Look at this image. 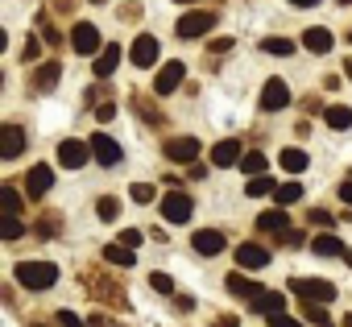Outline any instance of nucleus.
I'll return each instance as SVG.
<instances>
[{"mask_svg":"<svg viewBox=\"0 0 352 327\" xmlns=\"http://www.w3.org/2000/svg\"><path fill=\"white\" fill-rule=\"evenodd\" d=\"M17 282L25 290H50L58 282V265H50V261H21L17 265Z\"/></svg>","mask_w":352,"mask_h":327,"instance_id":"1","label":"nucleus"},{"mask_svg":"<svg viewBox=\"0 0 352 327\" xmlns=\"http://www.w3.org/2000/svg\"><path fill=\"white\" fill-rule=\"evenodd\" d=\"M286 286H290V294H298L302 302H315V306H323V302L336 298V286L323 282V278H290Z\"/></svg>","mask_w":352,"mask_h":327,"instance_id":"2","label":"nucleus"},{"mask_svg":"<svg viewBox=\"0 0 352 327\" xmlns=\"http://www.w3.org/2000/svg\"><path fill=\"white\" fill-rule=\"evenodd\" d=\"M174 30H179V38H204V34H212V30H216V13H204V9L183 13Z\"/></svg>","mask_w":352,"mask_h":327,"instance_id":"3","label":"nucleus"},{"mask_svg":"<svg viewBox=\"0 0 352 327\" xmlns=\"http://www.w3.org/2000/svg\"><path fill=\"white\" fill-rule=\"evenodd\" d=\"M166 157L179 166H195L199 161V137H170L166 141Z\"/></svg>","mask_w":352,"mask_h":327,"instance_id":"4","label":"nucleus"},{"mask_svg":"<svg viewBox=\"0 0 352 327\" xmlns=\"http://www.w3.org/2000/svg\"><path fill=\"white\" fill-rule=\"evenodd\" d=\"M191 212H195V203H191L183 191H170V195L162 199V220H166V224H187Z\"/></svg>","mask_w":352,"mask_h":327,"instance_id":"5","label":"nucleus"},{"mask_svg":"<svg viewBox=\"0 0 352 327\" xmlns=\"http://www.w3.org/2000/svg\"><path fill=\"white\" fill-rule=\"evenodd\" d=\"M87 157H91V145H83V141H75V137H67V141L58 145V161H63L67 170H83Z\"/></svg>","mask_w":352,"mask_h":327,"instance_id":"6","label":"nucleus"},{"mask_svg":"<svg viewBox=\"0 0 352 327\" xmlns=\"http://www.w3.org/2000/svg\"><path fill=\"white\" fill-rule=\"evenodd\" d=\"M91 157L100 161V166L112 170V166H120V157H124V153H120V145H116L108 133H96V137H91Z\"/></svg>","mask_w":352,"mask_h":327,"instance_id":"7","label":"nucleus"},{"mask_svg":"<svg viewBox=\"0 0 352 327\" xmlns=\"http://www.w3.org/2000/svg\"><path fill=\"white\" fill-rule=\"evenodd\" d=\"M286 104H290L286 79H265V87H261V108H265V112H282Z\"/></svg>","mask_w":352,"mask_h":327,"instance_id":"8","label":"nucleus"},{"mask_svg":"<svg viewBox=\"0 0 352 327\" xmlns=\"http://www.w3.org/2000/svg\"><path fill=\"white\" fill-rule=\"evenodd\" d=\"M236 265L241 269H265L270 265V249L265 245H253V240H245V245H236Z\"/></svg>","mask_w":352,"mask_h":327,"instance_id":"9","label":"nucleus"},{"mask_svg":"<svg viewBox=\"0 0 352 327\" xmlns=\"http://www.w3.org/2000/svg\"><path fill=\"white\" fill-rule=\"evenodd\" d=\"M21 149H25V128L21 124H5L0 128V157L13 161V157H21Z\"/></svg>","mask_w":352,"mask_h":327,"instance_id":"10","label":"nucleus"},{"mask_svg":"<svg viewBox=\"0 0 352 327\" xmlns=\"http://www.w3.org/2000/svg\"><path fill=\"white\" fill-rule=\"evenodd\" d=\"M71 46H75V54H96L100 50V30L91 21H79L71 30Z\"/></svg>","mask_w":352,"mask_h":327,"instance_id":"11","label":"nucleus"},{"mask_svg":"<svg viewBox=\"0 0 352 327\" xmlns=\"http://www.w3.org/2000/svg\"><path fill=\"white\" fill-rule=\"evenodd\" d=\"M157 50H162V46H157L153 34H137V38H133V50H129V54H133V67H153V63H157Z\"/></svg>","mask_w":352,"mask_h":327,"instance_id":"12","label":"nucleus"},{"mask_svg":"<svg viewBox=\"0 0 352 327\" xmlns=\"http://www.w3.org/2000/svg\"><path fill=\"white\" fill-rule=\"evenodd\" d=\"M191 245H195V253H204V257H216V253H224L228 236H224L220 228H199V232L191 236Z\"/></svg>","mask_w":352,"mask_h":327,"instance_id":"13","label":"nucleus"},{"mask_svg":"<svg viewBox=\"0 0 352 327\" xmlns=\"http://www.w3.org/2000/svg\"><path fill=\"white\" fill-rule=\"evenodd\" d=\"M183 75H187V67H183V63H166V67L153 75V91H157V95H170L174 87L183 83Z\"/></svg>","mask_w":352,"mask_h":327,"instance_id":"14","label":"nucleus"},{"mask_svg":"<svg viewBox=\"0 0 352 327\" xmlns=\"http://www.w3.org/2000/svg\"><path fill=\"white\" fill-rule=\"evenodd\" d=\"M245 153H241V141L236 137H224V141H216L212 145V166H236Z\"/></svg>","mask_w":352,"mask_h":327,"instance_id":"15","label":"nucleus"},{"mask_svg":"<svg viewBox=\"0 0 352 327\" xmlns=\"http://www.w3.org/2000/svg\"><path fill=\"white\" fill-rule=\"evenodd\" d=\"M50 187H54V170H50V166H34V170L25 174V191H30V199H42Z\"/></svg>","mask_w":352,"mask_h":327,"instance_id":"16","label":"nucleus"},{"mask_svg":"<svg viewBox=\"0 0 352 327\" xmlns=\"http://www.w3.org/2000/svg\"><path fill=\"white\" fill-rule=\"evenodd\" d=\"M302 46H307L311 54H327V50L336 46V38H331V30H323V25H311V30H302Z\"/></svg>","mask_w":352,"mask_h":327,"instance_id":"17","label":"nucleus"},{"mask_svg":"<svg viewBox=\"0 0 352 327\" xmlns=\"http://www.w3.org/2000/svg\"><path fill=\"white\" fill-rule=\"evenodd\" d=\"M228 290H232V294H241V298H249V306H253V302H257V298L265 294V286L249 282L245 273H228Z\"/></svg>","mask_w":352,"mask_h":327,"instance_id":"18","label":"nucleus"},{"mask_svg":"<svg viewBox=\"0 0 352 327\" xmlns=\"http://www.w3.org/2000/svg\"><path fill=\"white\" fill-rule=\"evenodd\" d=\"M58 75H63V67H58V63H42V67L34 71V91H54Z\"/></svg>","mask_w":352,"mask_h":327,"instance_id":"19","label":"nucleus"},{"mask_svg":"<svg viewBox=\"0 0 352 327\" xmlns=\"http://www.w3.org/2000/svg\"><path fill=\"white\" fill-rule=\"evenodd\" d=\"M311 249H315L319 257H344V253H348V249H344V240H340L336 232H323V236H315V240H311Z\"/></svg>","mask_w":352,"mask_h":327,"instance_id":"20","label":"nucleus"},{"mask_svg":"<svg viewBox=\"0 0 352 327\" xmlns=\"http://www.w3.org/2000/svg\"><path fill=\"white\" fill-rule=\"evenodd\" d=\"M253 311H257V315H265V319H270V315H286V298H282L278 290H265V294L253 302Z\"/></svg>","mask_w":352,"mask_h":327,"instance_id":"21","label":"nucleus"},{"mask_svg":"<svg viewBox=\"0 0 352 327\" xmlns=\"http://www.w3.org/2000/svg\"><path fill=\"white\" fill-rule=\"evenodd\" d=\"M116 63H120V46H112V42H108V46L100 50V58H96V67H91V71H96L100 79H108V75L116 71Z\"/></svg>","mask_w":352,"mask_h":327,"instance_id":"22","label":"nucleus"},{"mask_svg":"<svg viewBox=\"0 0 352 327\" xmlns=\"http://www.w3.org/2000/svg\"><path fill=\"white\" fill-rule=\"evenodd\" d=\"M257 228H261V232H290V216L278 212V207H274V212H261V216H257Z\"/></svg>","mask_w":352,"mask_h":327,"instance_id":"23","label":"nucleus"},{"mask_svg":"<svg viewBox=\"0 0 352 327\" xmlns=\"http://www.w3.org/2000/svg\"><path fill=\"white\" fill-rule=\"evenodd\" d=\"M311 166V157L302 153V149H282V170H290V174H302Z\"/></svg>","mask_w":352,"mask_h":327,"instance_id":"24","label":"nucleus"},{"mask_svg":"<svg viewBox=\"0 0 352 327\" xmlns=\"http://www.w3.org/2000/svg\"><path fill=\"white\" fill-rule=\"evenodd\" d=\"M323 120H327L331 128H348V124H352V108H348V104H331V108L323 112Z\"/></svg>","mask_w":352,"mask_h":327,"instance_id":"25","label":"nucleus"},{"mask_svg":"<svg viewBox=\"0 0 352 327\" xmlns=\"http://www.w3.org/2000/svg\"><path fill=\"white\" fill-rule=\"evenodd\" d=\"M133 253H137V249H129V245L116 240V245L104 249V261H108V265H133Z\"/></svg>","mask_w":352,"mask_h":327,"instance_id":"26","label":"nucleus"},{"mask_svg":"<svg viewBox=\"0 0 352 327\" xmlns=\"http://www.w3.org/2000/svg\"><path fill=\"white\" fill-rule=\"evenodd\" d=\"M261 50L274 58H286V54H294V42L290 38H261Z\"/></svg>","mask_w":352,"mask_h":327,"instance_id":"27","label":"nucleus"},{"mask_svg":"<svg viewBox=\"0 0 352 327\" xmlns=\"http://www.w3.org/2000/svg\"><path fill=\"white\" fill-rule=\"evenodd\" d=\"M253 199H261V195H278V187H274V179L270 174H257V179H249V187H245Z\"/></svg>","mask_w":352,"mask_h":327,"instance_id":"28","label":"nucleus"},{"mask_svg":"<svg viewBox=\"0 0 352 327\" xmlns=\"http://www.w3.org/2000/svg\"><path fill=\"white\" fill-rule=\"evenodd\" d=\"M265 166H270L265 153H245V157H241V170H245V174H253V179H257V174H265Z\"/></svg>","mask_w":352,"mask_h":327,"instance_id":"29","label":"nucleus"},{"mask_svg":"<svg viewBox=\"0 0 352 327\" xmlns=\"http://www.w3.org/2000/svg\"><path fill=\"white\" fill-rule=\"evenodd\" d=\"M96 216H100V220H108V224H112V220H116V216H120V199H112V195H104V199H100V203H96Z\"/></svg>","mask_w":352,"mask_h":327,"instance_id":"30","label":"nucleus"},{"mask_svg":"<svg viewBox=\"0 0 352 327\" xmlns=\"http://www.w3.org/2000/svg\"><path fill=\"white\" fill-rule=\"evenodd\" d=\"M0 207H5V216H17L21 212V195L13 187H0Z\"/></svg>","mask_w":352,"mask_h":327,"instance_id":"31","label":"nucleus"},{"mask_svg":"<svg viewBox=\"0 0 352 327\" xmlns=\"http://www.w3.org/2000/svg\"><path fill=\"white\" fill-rule=\"evenodd\" d=\"M133 108H137V112H141V116H145L149 124H157V120H162V112H157V108H153V104H149L145 95H133Z\"/></svg>","mask_w":352,"mask_h":327,"instance_id":"32","label":"nucleus"},{"mask_svg":"<svg viewBox=\"0 0 352 327\" xmlns=\"http://www.w3.org/2000/svg\"><path fill=\"white\" fill-rule=\"evenodd\" d=\"M298 199H302V187H298V183L278 187V203H282V207H290V203H298Z\"/></svg>","mask_w":352,"mask_h":327,"instance_id":"33","label":"nucleus"},{"mask_svg":"<svg viewBox=\"0 0 352 327\" xmlns=\"http://www.w3.org/2000/svg\"><path fill=\"white\" fill-rule=\"evenodd\" d=\"M0 236H5V240H17V236H25L21 220H17V216H5V224H0Z\"/></svg>","mask_w":352,"mask_h":327,"instance_id":"34","label":"nucleus"},{"mask_svg":"<svg viewBox=\"0 0 352 327\" xmlns=\"http://www.w3.org/2000/svg\"><path fill=\"white\" fill-rule=\"evenodd\" d=\"M129 195H133V203H153V199H157V191H153L149 183H137Z\"/></svg>","mask_w":352,"mask_h":327,"instance_id":"35","label":"nucleus"},{"mask_svg":"<svg viewBox=\"0 0 352 327\" xmlns=\"http://www.w3.org/2000/svg\"><path fill=\"white\" fill-rule=\"evenodd\" d=\"M149 286H153L157 294H174V282H170V273H149Z\"/></svg>","mask_w":352,"mask_h":327,"instance_id":"36","label":"nucleus"},{"mask_svg":"<svg viewBox=\"0 0 352 327\" xmlns=\"http://www.w3.org/2000/svg\"><path fill=\"white\" fill-rule=\"evenodd\" d=\"M307 220H311V224H319V228H331V224H336V220H331V212H323V207H311V212H307Z\"/></svg>","mask_w":352,"mask_h":327,"instance_id":"37","label":"nucleus"},{"mask_svg":"<svg viewBox=\"0 0 352 327\" xmlns=\"http://www.w3.org/2000/svg\"><path fill=\"white\" fill-rule=\"evenodd\" d=\"M302 315H307L311 323H319V327H331V323H327V315H323V306H315V302H307V306H302Z\"/></svg>","mask_w":352,"mask_h":327,"instance_id":"38","label":"nucleus"},{"mask_svg":"<svg viewBox=\"0 0 352 327\" xmlns=\"http://www.w3.org/2000/svg\"><path fill=\"white\" fill-rule=\"evenodd\" d=\"M58 327H87L79 315H71V311H58Z\"/></svg>","mask_w":352,"mask_h":327,"instance_id":"39","label":"nucleus"},{"mask_svg":"<svg viewBox=\"0 0 352 327\" xmlns=\"http://www.w3.org/2000/svg\"><path fill=\"white\" fill-rule=\"evenodd\" d=\"M270 327H302V319H290V315H270Z\"/></svg>","mask_w":352,"mask_h":327,"instance_id":"40","label":"nucleus"},{"mask_svg":"<svg viewBox=\"0 0 352 327\" xmlns=\"http://www.w3.org/2000/svg\"><path fill=\"white\" fill-rule=\"evenodd\" d=\"M38 54H42V42H38V38H30V42H25V63H34Z\"/></svg>","mask_w":352,"mask_h":327,"instance_id":"41","label":"nucleus"},{"mask_svg":"<svg viewBox=\"0 0 352 327\" xmlns=\"http://www.w3.org/2000/svg\"><path fill=\"white\" fill-rule=\"evenodd\" d=\"M120 245H129V249H137V245H141V232H137V228H129V232H120Z\"/></svg>","mask_w":352,"mask_h":327,"instance_id":"42","label":"nucleus"},{"mask_svg":"<svg viewBox=\"0 0 352 327\" xmlns=\"http://www.w3.org/2000/svg\"><path fill=\"white\" fill-rule=\"evenodd\" d=\"M224 50H232V38H216L212 42V54H224Z\"/></svg>","mask_w":352,"mask_h":327,"instance_id":"43","label":"nucleus"},{"mask_svg":"<svg viewBox=\"0 0 352 327\" xmlns=\"http://www.w3.org/2000/svg\"><path fill=\"white\" fill-rule=\"evenodd\" d=\"M96 116H100V120H112V116H116V108H112V104H100V108H96Z\"/></svg>","mask_w":352,"mask_h":327,"instance_id":"44","label":"nucleus"},{"mask_svg":"<svg viewBox=\"0 0 352 327\" xmlns=\"http://www.w3.org/2000/svg\"><path fill=\"white\" fill-rule=\"evenodd\" d=\"M340 199H344V203H348V207H352V179H348V183H344V187H340Z\"/></svg>","mask_w":352,"mask_h":327,"instance_id":"45","label":"nucleus"},{"mask_svg":"<svg viewBox=\"0 0 352 327\" xmlns=\"http://www.w3.org/2000/svg\"><path fill=\"white\" fill-rule=\"evenodd\" d=\"M91 327H120V323H112V319H104V315H96V319H91Z\"/></svg>","mask_w":352,"mask_h":327,"instance_id":"46","label":"nucleus"},{"mask_svg":"<svg viewBox=\"0 0 352 327\" xmlns=\"http://www.w3.org/2000/svg\"><path fill=\"white\" fill-rule=\"evenodd\" d=\"M290 5H298V9H315L319 0H290Z\"/></svg>","mask_w":352,"mask_h":327,"instance_id":"47","label":"nucleus"},{"mask_svg":"<svg viewBox=\"0 0 352 327\" xmlns=\"http://www.w3.org/2000/svg\"><path fill=\"white\" fill-rule=\"evenodd\" d=\"M216 327H236V319H228V315H224V319H216Z\"/></svg>","mask_w":352,"mask_h":327,"instance_id":"48","label":"nucleus"},{"mask_svg":"<svg viewBox=\"0 0 352 327\" xmlns=\"http://www.w3.org/2000/svg\"><path fill=\"white\" fill-rule=\"evenodd\" d=\"M344 75H348V83H352V58H348V63H344Z\"/></svg>","mask_w":352,"mask_h":327,"instance_id":"49","label":"nucleus"},{"mask_svg":"<svg viewBox=\"0 0 352 327\" xmlns=\"http://www.w3.org/2000/svg\"><path fill=\"white\" fill-rule=\"evenodd\" d=\"M344 261H348V269H352V249H348V253H344Z\"/></svg>","mask_w":352,"mask_h":327,"instance_id":"50","label":"nucleus"},{"mask_svg":"<svg viewBox=\"0 0 352 327\" xmlns=\"http://www.w3.org/2000/svg\"><path fill=\"white\" fill-rule=\"evenodd\" d=\"M344 327H352V315H344Z\"/></svg>","mask_w":352,"mask_h":327,"instance_id":"51","label":"nucleus"},{"mask_svg":"<svg viewBox=\"0 0 352 327\" xmlns=\"http://www.w3.org/2000/svg\"><path fill=\"white\" fill-rule=\"evenodd\" d=\"M34 327H46V323H34Z\"/></svg>","mask_w":352,"mask_h":327,"instance_id":"52","label":"nucleus"},{"mask_svg":"<svg viewBox=\"0 0 352 327\" xmlns=\"http://www.w3.org/2000/svg\"><path fill=\"white\" fill-rule=\"evenodd\" d=\"M91 5H100V0H91Z\"/></svg>","mask_w":352,"mask_h":327,"instance_id":"53","label":"nucleus"},{"mask_svg":"<svg viewBox=\"0 0 352 327\" xmlns=\"http://www.w3.org/2000/svg\"><path fill=\"white\" fill-rule=\"evenodd\" d=\"M348 38H352V34H348Z\"/></svg>","mask_w":352,"mask_h":327,"instance_id":"54","label":"nucleus"}]
</instances>
